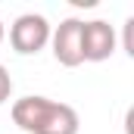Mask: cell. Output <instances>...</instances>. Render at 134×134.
Instances as JSON below:
<instances>
[{"label": "cell", "mask_w": 134, "mask_h": 134, "mask_svg": "<svg viewBox=\"0 0 134 134\" xmlns=\"http://www.w3.org/2000/svg\"><path fill=\"white\" fill-rule=\"evenodd\" d=\"M9 115L25 134H78V128H81L78 112L69 103L50 100L41 94L19 97L13 103Z\"/></svg>", "instance_id": "cell-1"}, {"label": "cell", "mask_w": 134, "mask_h": 134, "mask_svg": "<svg viewBox=\"0 0 134 134\" xmlns=\"http://www.w3.org/2000/svg\"><path fill=\"white\" fill-rule=\"evenodd\" d=\"M50 31L53 28L41 13H22L9 25V44L19 56H31V53H41L50 44Z\"/></svg>", "instance_id": "cell-2"}, {"label": "cell", "mask_w": 134, "mask_h": 134, "mask_svg": "<svg viewBox=\"0 0 134 134\" xmlns=\"http://www.w3.org/2000/svg\"><path fill=\"white\" fill-rule=\"evenodd\" d=\"M119 47V34L106 19H91L81 22V56L84 63H103L115 53Z\"/></svg>", "instance_id": "cell-3"}, {"label": "cell", "mask_w": 134, "mask_h": 134, "mask_svg": "<svg viewBox=\"0 0 134 134\" xmlns=\"http://www.w3.org/2000/svg\"><path fill=\"white\" fill-rule=\"evenodd\" d=\"M50 44H53V59L66 69H75L84 63L81 56V19H63L53 31H50Z\"/></svg>", "instance_id": "cell-4"}, {"label": "cell", "mask_w": 134, "mask_h": 134, "mask_svg": "<svg viewBox=\"0 0 134 134\" xmlns=\"http://www.w3.org/2000/svg\"><path fill=\"white\" fill-rule=\"evenodd\" d=\"M13 97V78H9V72L6 66H0V106Z\"/></svg>", "instance_id": "cell-5"}, {"label": "cell", "mask_w": 134, "mask_h": 134, "mask_svg": "<svg viewBox=\"0 0 134 134\" xmlns=\"http://www.w3.org/2000/svg\"><path fill=\"white\" fill-rule=\"evenodd\" d=\"M122 41H125V53L134 56V19L125 22V37H122Z\"/></svg>", "instance_id": "cell-6"}, {"label": "cell", "mask_w": 134, "mask_h": 134, "mask_svg": "<svg viewBox=\"0 0 134 134\" xmlns=\"http://www.w3.org/2000/svg\"><path fill=\"white\" fill-rule=\"evenodd\" d=\"M3 34H6V28H3V22H0V44H3Z\"/></svg>", "instance_id": "cell-7"}]
</instances>
